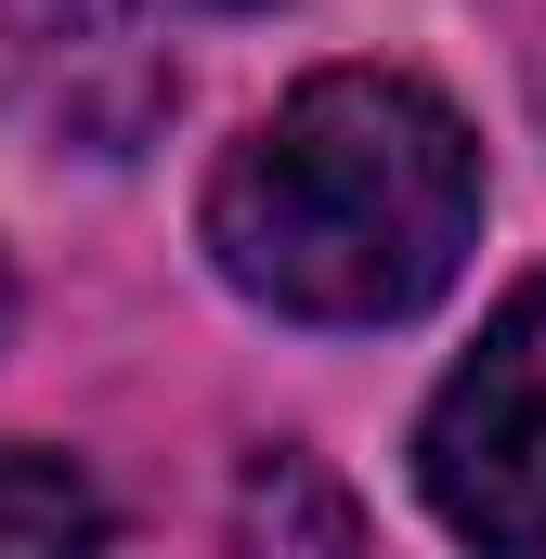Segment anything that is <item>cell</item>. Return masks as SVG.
<instances>
[{
	"instance_id": "cell-1",
	"label": "cell",
	"mask_w": 546,
	"mask_h": 559,
	"mask_svg": "<svg viewBox=\"0 0 546 559\" xmlns=\"http://www.w3.org/2000/svg\"><path fill=\"white\" fill-rule=\"evenodd\" d=\"M195 235L286 325H404L482 248V143L416 66H312L209 169Z\"/></svg>"
},
{
	"instance_id": "cell-2",
	"label": "cell",
	"mask_w": 546,
	"mask_h": 559,
	"mask_svg": "<svg viewBox=\"0 0 546 559\" xmlns=\"http://www.w3.org/2000/svg\"><path fill=\"white\" fill-rule=\"evenodd\" d=\"M416 495L455 547H546V274H521L416 417Z\"/></svg>"
},
{
	"instance_id": "cell-3",
	"label": "cell",
	"mask_w": 546,
	"mask_h": 559,
	"mask_svg": "<svg viewBox=\"0 0 546 559\" xmlns=\"http://www.w3.org/2000/svg\"><path fill=\"white\" fill-rule=\"evenodd\" d=\"M105 534H118V508H105L66 455L0 442V547H105Z\"/></svg>"
},
{
	"instance_id": "cell-4",
	"label": "cell",
	"mask_w": 546,
	"mask_h": 559,
	"mask_svg": "<svg viewBox=\"0 0 546 559\" xmlns=\"http://www.w3.org/2000/svg\"><path fill=\"white\" fill-rule=\"evenodd\" d=\"M248 534H325V547H352V508H339V495H312V481H299V455H273L261 481H248Z\"/></svg>"
},
{
	"instance_id": "cell-5",
	"label": "cell",
	"mask_w": 546,
	"mask_h": 559,
	"mask_svg": "<svg viewBox=\"0 0 546 559\" xmlns=\"http://www.w3.org/2000/svg\"><path fill=\"white\" fill-rule=\"evenodd\" d=\"M209 13H261V0H209Z\"/></svg>"
},
{
	"instance_id": "cell-6",
	"label": "cell",
	"mask_w": 546,
	"mask_h": 559,
	"mask_svg": "<svg viewBox=\"0 0 546 559\" xmlns=\"http://www.w3.org/2000/svg\"><path fill=\"white\" fill-rule=\"evenodd\" d=\"M0 325H13V286H0Z\"/></svg>"
}]
</instances>
